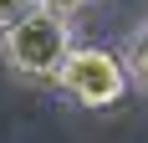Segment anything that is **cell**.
Instances as JSON below:
<instances>
[{"instance_id": "obj_1", "label": "cell", "mask_w": 148, "mask_h": 143, "mask_svg": "<svg viewBox=\"0 0 148 143\" xmlns=\"http://www.w3.org/2000/svg\"><path fill=\"white\" fill-rule=\"evenodd\" d=\"M72 26H66V15L46 10V5H31L21 21L0 31V56L15 77H26V82H56L61 61L72 56Z\"/></svg>"}, {"instance_id": "obj_2", "label": "cell", "mask_w": 148, "mask_h": 143, "mask_svg": "<svg viewBox=\"0 0 148 143\" xmlns=\"http://www.w3.org/2000/svg\"><path fill=\"white\" fill-rule=\"evenodd\" d=\"M128 82H133V77H128V61L112 56V51H102V46H72V56L61 61V72H56V87L72 102L92 107V113L123 102Z\"/></svg>"}, {"instance_id": "obj_3", "label": "cell", "mask_w": 148, "mask_h": 143, "mask_svg": "<svg viewBox=\"0 0 148 143\" xmlns=\"http://www.w3.org/2000/svg\"><path fill=\"white\" fill-rule=\"evenodd\" d=\"M128 77H133V87H143L148 92V26L133 36V46H128Z\"/></svg>"}, {"instance_id": "obj_4", "label": "cell", "mask_w": 148, "mask_h": 143, "mask_svg": "<svg viewBox=\"0 0 148 143\" xmlns=\"http://www.w3.org/2000/svg\"><path fill=\"white\" fill-rule=\"evenodd\" d=\"M31 5H36V0H0V31L10 26V21H21V15H26Z\"/></svg>"}, {"instance_id": "obj_5", "label": "cell", "mask_w": 148, "mask_h": 143, "mask_svg": "<svg viewBox=\"0 0 148 143\" xmlns=\"http://www.w3.org/2000/svg\"><path fill=\"white\" fill-rule=\"evenodd\" d=\"M36 5H46V10H56V15H66V21H72L77 10H87L92 0H36Z\"/></svg>"}]
</instances>
